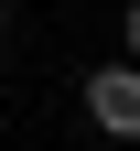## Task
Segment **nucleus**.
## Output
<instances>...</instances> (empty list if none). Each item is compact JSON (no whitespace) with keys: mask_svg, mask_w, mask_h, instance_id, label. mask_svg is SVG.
Listing matches in <instances>:
<instances>
[{"mask_svg":"<svg viewBox=\"0 0 140 151\" xmlns=\"http://www.w3.org/2000/svg\"><path fill=\"white\" fill-rule=\"evenodd\" d=\"M86 119L108 140H140V65H97L86 76Z\"/></svg>","mask_w":140,"mask_h":151,"instance_id":"obj_1","label":"nucleus"},{"mask_svg":"<svg viewBox=\"0 0 140 151\" xmlns=\"http://www.w3.org/2000/svg\"><path fill=\"white\" fill-rule=\"evenodd\" d=\"M118 43H129V65H140V0H118Z\"/></svg>","mask_w":140,"mask_h":151,"instance_id":"obj_2","label":"nucleus"},{"mask_svg":"<svg viewBox=\"0 0 140 151\" xmlns=\"http://www.w3.org/2000/svg\"><path fill=\"white\" fill-rule=\"evenodd\" d=\"M0 32H11V0H0Z\"/></svg>","mask_w":140,"mask_h":151,"instance_id":"obj_3","label":"nucleus"}]
</instances>
